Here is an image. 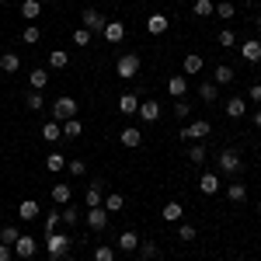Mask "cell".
<instances>
[{
    "mask_svg": "<svg viewBox=\"0 0 261 261\" xmlns=\"http://www.w3.org/2000/svg\"><path fill=\"white\" fill-rule=\"evenodd\" d=\"M0 4H7V0H0Z\"/></svg>",
    "mask_w": 261,
    "mask_h": 261,
    "instance_id": "6f0895ef",
    "label": "cell"
},
{
    "mask_svg": "<svg viewBox=\"0 0 261 261\" xmlns=\"http://www.w3.org/2000/svg\"><path fill=\"white\" fill-rule=\"evenodd\" d=\"M209 129H213V125H209V122L205 119H195V122H188V125H185V129H181L178 136L185 143H202L205 140V136H209Z\"/></svg>",
    "mask_w": 261,
    "mask_h": 261,
    "instance_id": "277c9868",
    "label": "cell"
},
{
    "mask_svg": "<svg viewBox=\"0 0 261 261\" xmlns=\"http://www.w3.org/2000/svg\"><path fill=\"white\" fill-rule=\"evenodd\" d=\"M192 11H195V18H209V14L216 11V4H213V0H195Z\"/></svg>",
    "mask_w": 261,
    "mask_h": 261,
    "instance_id": "8d00e7d4",
    "label": "cell"
},
{
    "mask_svg": "<svg viewBox=\"0 0 261 261\" xmlns=\"http://www.w3.org/2000/svg\"><path fill=\"white\" fill-rule=\"evenodd\" d=\"M226 199L237 202V205L247 202V185H244V181H230V185H226Z\"/></svg>",
    "mask_w": 261,
    "mask_h": 261,
    "instance_id": "ffe728a7",
    "label": "cell"
},
{
    "mask_svg": "<svg viewBox=\"0 0 261 261\" xmlns=\"http://www.w3.org/2000/svg\"><path fill=\"white\" fill-rule=\"evenodd\" d=\"M247 94H251V101H261V84H251V91H247Z\"/></svg>",
    "mask_w": 261,
    "mask_h": 261,
    "instance_id": "816d5d0a",
    "label": "cell"
},
{
    "mask_svg": "<svg viewBox=\"0 0 261 261\" xmlns=\"http://www.w3.org/2000/svg\"><path fill=\"white\" fill-rule=\"evenodd\" d=\"M220 174H213V171H209V174H202L199 178V192L202 195H216V192H220Z\"/></svg>",
    "mask_w": 261,
    "mask_h": 261,
    "instance_id": "2e32d148",
    "label": "cell"
},
{
    "mask_svg": "<svg viewBox=\"0 0 261 261\" xmlns=\"http://www.w3.org/2000/svg\"><path fill=\"white\" fill-rule=\"evenodd\" d=\"M81 133H84L81 115H77V119H66V122H63V140H77Z\"/></svg>",
    "mask_w": 261,
    "mask_h": 261,
    "instance_id": "4316f807",
    "label": "cell"
},
{
    "mask_svg": "<svg viewBox=\"0 0 261 261\" xmlns=\"http://www.w3.org/2000/svg\"><path fill=\"white\" fill-rule=\"evenodd\" d=\"M136 261H143V258H136Z\"/></svg>",
    "mask_w": 261,
    "mask_h": 261,
    "instance_id": "680465c9",
    "label": "cell"
},
{
    "mask_svg": "<svg viewBox=\"0 0 261 261\" xmlns=\"http://www.w3.org/2000/svg\"><path fill=\"white\" fill-rule=\"evenodd\" d=\"M167 24H171L167 14H150V18H146V32H150V35H164Z\"/></svg>",
    "mask_w": 261,
    "mask_h": 261,
    "instance_id": "44dd1931",
    "label": "cell"
},
{
    "mask_svg": "<svg viewBox=\"0 0 261 261\" xmlns=\"http://www.w3.org/2000/svg\"><path fill=\"white\" fill-rule=\"evenodd\" d=\"M254 129H261V108L254 112Z\"/></svg>",
    "mask_w": 261,
    "mask_h": 261,
    "instance_id": "f5cc1de1",
    "label": "cell"
},
{
    "mask_svg": "<svg viewBox=\"0 0 261 261\" xmlns=\"http://www.w3.org/2000/svg\"><path fill=\"white\" fill-rule=\"evenodd\" d=\"M167 94H171V98H185V94H188V81H185V77H171V81H167Z\"/></svg>",
    "mask_w": 261,
    "mask_h": 261,
    "instance_id": "4dcf8cb0",
    "label": "cell"
},
{
    "mask_svg": "<svg viewBox=\"0 0 261 261\" xmlns=\"http://www.w3.org/2000/svg\"><path fill=\"white\" fill-rule=\"evenodd\" d=\"M143 122H157L161 119V101H140V112H136Z\"/></svg>",
    "mask_w": 261,
    "mask_h": 261,
    "instance_id": "5bb4252c",
    "label": "cell"
},
{
    "mask_svg": "<svg viewBox=\"0 0 261 261\" xmlns=\"http://www.w3.org/2000/svg\"><path fill=\"white\" fill-rule=\"evenodd\" d=\"M70 66V53L66 49H53L49 53V70H66Z\"/></svg>",
    "mask_w": 261,
    "mask_h": 261,
    "instance_id": "d4e9b609",
    "label": "cell"
},
{
    "mask_svg": "<svg viewBox=\"0 0 261 261\" xmlns=\"http://www.w3.org/2000/svg\"><path fill=\"white\" fill-rule=\"evenodd\" d=\"M66 171H70L73 178H84V171H87V164H84V161H66Z\"/></svg>",
    "mask_w": 261,
    "mask_h": 261,
    "instance_id": "7dc6e473",
    "label": "cell"
},
{
    "mask_svg": "<svg viewBox=\"0 0 261 261\" xmlns=\"http://www.w3.org/2000/svg\"><path fill=\"white\" fill-rule=\"evenodd\" d=\"M21 233H18V226H0V244H14Z\"/></svg>",
    "mask_w": 261,
    "mask_h": 261,
    "instance_id": "7bdbcfd3",
    "label": "cell"
},
{
    "mask_svg": "<svg viewBox=\"0 0 261 261\" xmlns=\"http://www.w3.org/2000/svg\"><path fill=\"white\" fill-rule=\"evenodd\" d=\"M49 192H53V202H56V205H66V202L73 199V192H70V185H56V188H49Z\"/></svg>",
    "mask_w": 261,
    "mask_h": 261,
    "instance_id": "836d02e7",
    "label": "cell"
},
{
    "mask_svg": "<svg viewBox=\"0 0 261 261\" xmlns=\"http://www.w3.org/2000/svg\"><path fill=\"white\" fill-rule=\"evenodd\" d=\"M119 140H122V146H129V150H136V146L143 143V133L136 129V125H125V129L119 133Z\"/></svg>",
    "mask_w": 261,
    "mask_h": 261,
    "instance_id": "9a60e30c",
    "label": "cell"
},
{
    "mask_svg": "<svg viewBox=\"0 0 261 261\" xmlns=\"http://www.w3.org/2000/svg\"><path fill=\"white\" fill-rule=\"evenodd\" d=\"M42 108H45L42 94H39V91H32V94H28V112H42Z\"/></svg>",
    "mask_w": 261,
    "mask_h": 261,
    "instance_id": "bcb514c9",
    "label": "cell"
},
{
    "mask_svg": "<svg viewBox=\"0 0 261 261\" xmlns=\"http://www.w3.org/2000/svg\"><path fill=\"white\" fill-rule=\"evenodd\" d=\"M136 247H140V233H136V230H122L119 233V251L136 254Z\"/></svg>",
    "mask_w": 261,
    "mask_h": 261,
    "instance_id": "7c38bea8",
    "label": "cell"
},
{
    "mask_svg": "<svg viewBox=\"0 0 261 261\" xmlns=\"http://www.w3.org/2000/svg\"><path fill=\"white\" fill-rule=\"evenodd\" d=\"M161 216H164V223H181V216H185V209H181V202H167Z\"/></svg>",
    "mask_w": 261,
    "mask_h": 261,
    "instance_id": "1f68e13d",
    "label": "cell"
},
{
    "mask_svg": "<svg viewBox=\"0 0 261 261\" xmlns=\"http://www.w3.org/2000/svg\"><path fill=\"white\" fill-rule=\"evenodd\" d=\"M216 39H220V45H223V49H233V45H237V35H233L230 28H223V32L216 35Z\"/></svg>",
    "mask_w": 261,
    "mask_h": 261,
    "instance_id": "ee69618b",
    "label": "cell"
},
{
    "mask_svg": "<svg viewBox=\"0 0 261 261\" xmlns=\"http://www.w3.org/2000/svg\"><path fill=\"white\" fill-rule=\"evenodd\" d=\"M28 84H32V91H42V87L49 84V70H45V66H35V70L28 73Z\"/></svg>",
    "mask_w": 261,
    "mask_h": 261,
    "instance_id": "484cf974",
    "label": "cell"
},
{
    "mask_svg": "<svg viewBox=\"0 0 261 261\" xmlns=\"http://www.w3.org/2000/svg\"><path fill=\"white\" fill-rule=\"evenodd\" d=\"M119 112H122V115H136V112H140V98H136L133 91L122 94V98H119Z\"/></svg>",
    "mask_w": 261,
    "mask_h": 261,
    "instance_id": "603a6c76",
    "label": "cell"
},
{
    "mask_svg": "<svg viewBox=\"0 0 261 261\" xmlns=\"http://www.w3.org/2000/svg\"><path fill=\"white\" fill-rule=\"evenodd\" d=\"M60 261H77V258H73V254H66V258H60Z\"/></svg>",
    "mask_w": 261,
    "mask_h": 261,
    "instance_id": "11a10c76",
    "label": "cell"
},
{
    "mask_svg": "<svg viewBox=\"0 0 261 261\" xmlns=\"http://www.w3.org/2000/svg\"><path fill=\"white\" fill-rule=\"evenodd\" d=\"M42 140H45V143H53V146H56V143L63 140V125H60V122H53V119H49L45 125H42Z\"/></svg>",
    "mask_w": 261,
    "mask_h": 261,
    "instance_id": "ac0fdd59",
    "label": "cell"
},
{
    "mask_svg": "<svg viewBox=\"0 0 261 261\" xmlns=\"http://www.w3.org/2000/svg\"><path fill=\"white\" fill-rule=\"evenodd\" d=\"M81 21H84V28H87L91 35H94V32H105V24H108V18H105L101 11H94V7H87L81 14Z\"/></svg>",
    "mask_w": 261,
    "mask_h": 261,
    "instance_id": "52a82bcc",
    "label": "cell"
},
{
    "mask_svg": "<svg viewBox=\"0 0 261 261\" xmlns=\"http://www.w3.org/2000/svg\"><path fill=\"white\" fill-rule=\"evenodd\" d=\"M258 213H261V199H258Z\"/></svg>",
    "mask_w": 261,
    "mask_h": 261,
    "instance_id": "9f6ffc18",
    "label": "cell"
},
{
    "mask_svg": "<svg viewBox=\"0 0 261 261\" xmlns=\"http://www.w3.org/2000/svg\"><path fill=\"white\" fill-rule=\"evenodd\" d=\"M101 205L108 209V216H112V213H122V209H125V195H122V192H108Z\"/></svg>",
    "mask_w": 261,
    "mask_h": 261,
    "instance_id": "7402d4cb",
    "label": "cell"
},
{
    "mask_svg": "<svg viewBox=\"0 0 261 261\" xmlns=\"http://www.w3.org/2000/svg\"><path fill=\"white\" fill-rule=\"evenodd\" d=\"M254 28H258V32H261V14H258V18H254Z\"/></svg>",
    "mask_w": 261,
    "mask_h": 261,
    "instance_id": "db71d44e",
    "label": "cell"
},
{
    "mask_svg": "<svg viewBox=\"0 0 261 261\" xmlns=\"http://www.w3.org/2000/svg\"><path fill=\"white\" fill-rule=\"evenodd\" d=\"M223 112H226L230 119H244V115H247V101L244 98H226L223 101Z\"/></svg>",
    "mask_w": 261,
    "mask_h": 261,
    "instance_id": "8fae6325",
    "label": "cell"
},
{
    "mask_svg": "<svg viewBox=\"0 0 261 261\" xmlns=\"http://www.w3.org/2000/svg\"><path fill=\"white\" fill-rule=\"evenodd\" d=\"M213 14H216V18H223V21H230V18H233V14H237V7H233V4H230V0H220V4H216V11H213Z\"/></svg>",
    "mask_w": 261,
    "mask_h": 261,
    "instance_id": "74e56055",
    "label": "cell"
},
{
    "mask_svg": "<svg viewBox=\"0 0 261 261\" xmlns=\"http://www.w3.org/2000/svg\"><path fill=\"white\" fill-rule=\"evenodd\" d=\"M60 223H63V216H60V209H53L45 220H42V230L45 233H53V230H60Z\"/></svg>",
    "mask_w": 261,
    "mask_h": 261,
    "instance_id": "f35d334b",
    "label": "cell"
},
{
    "mask_svg": "<svg viewBox=\"0 0 261 261\" xmlns=\"http://www.w3.org/2000/svg\"><path fill=\"white\" fill-rule=\"evenodd\" d=\"M233 77H237V73H233V66H226V63H220V66L213 70V84H216V87H230Z\"/></svg>",
    "mask_w": 261,
    "mask_h": 261,
    "instance_id": "4fadbf2b",
    "label": "cell"
},
{
    "mask_svg": "<svg viewBox=\"0 0 261 261\" xmlns=\"http://www.w3.org/2000/svg\"><path fill=\"white\" fill-rule=\"evenodd\" d=\"M101 188H105V185H101V181H94V185L84 192V205H87V209H94V205H101V202H105V192H101Z\"/></svg>",
    "mask_w": 261,
    "mask_h": 261,
    "instance_id": "e0dca14e",
    "label": "cell"
},
{
    "mask_svg": "<svg viewBox=\"0 0 261 261\" xmlns=\"http://www.w3.org/2000/svg\"><path fill=\"white\" fill-rule=\"evenodd\" d=\"M220 174H241L244 171V161H241V153L237 150H220Z\"/></svg>",
    "mask_w": 261,
    "mask_h": 261,
    "instance_id": "5b68a950",
    "label": "cell"
},
{
    "mask_svg": "<svg viewBox=\"0 0 261 261\" xmlns=\"http://www.w3.org/2000/svg\"><path fill=\"white\" fill-rule=\"evenodd\" d=\"M18 220H24V223L39 220V202H35V199H24V202L18 205Z\"/></svg>",
    "mask_w": 261,
    "mask_h": 261,
    "instance_id": "d6986e66",
    "label": "cell"
},
{
    "mask_svg": "<svg viewBox=\"0 0 261 261\" xmlns=\"http://www.w3.org/2000/svg\"><path fill=\"white\" fill-rule=\"evenodd\" d=\"M94 261H115V251H112L108 244H98V247H94Z\"/></svg>",
    "mask_w": 261,
    "mask_h": 261,
    "instance_id": "b9f144b4",
    "label": "cell"
},
{
    "mask_svg": "<svg viewBox=\"0 0 261 261\" xmlns=\"http://www.w3.org/2000/svg\"><path fill=\"white\" fill-rule=\"evenodd\" d=\"M174 115H178V119H188V115H192V105H188L185 98H178V105H174Z\"/></svg>",
    "mask_w": 261,
    "mask_h": 261,
    "instance_id": "681fc988",
    "label": "cell"
},
{
    "mask_svg": "<svg viewBox=\"0 0 261 261\" xmlns=\"http://www.w3.org/2000/svg\"><path fill=\"white\" fill-rule=\"evenodd\" d=\"M60 216H63V223H66V226H77V220H81V209H77L73 202H66V205L60 209Z\"/></svg>",
    "mask_w": 261,
    "mask_h": 261,
    "instance_id": "e575fe53",
    "label": "cell"
},
{
    "mask_svg": "<svg viewBox=\"0 0 261 261\" xmlns=\"http://www.w3.org/2000/svg\"><path fill=\"white\" fill-rule=\"evenodd\" d=\"M101 35H105V42H112V45H119V42L125 39V24H122V21H108Z\"/></svg>",
    "mask_w": 261,
    "mask_h": 261,
    "instance_id": "30bf717a",
    "label": "cell"
},
{
    "mask_svg": "<svg viewBox=\"0 0 261 261\" xmlns=\"http://www.w3.org/2000/svg\"><path fill=\"white\" fill-rule=\"evenodd\" d=\"M87 226H91L94 233H101V230L108 226V209H105V205H94V209H87Z\"/></svg>",
    "mask_w": 261,
    "mask_h": 261,
    "instance_id": "9c48e42d",
    "label": "cell"
},
{
    "mask_svg": "<svg viewBox=\"0 0 261 261\" xmlns=\"http://www.w3.org/2000/svg\"><path fill=\"white\" fill-rule=\"evenodd\" d=\"M73 45H84V49H87V45H91V32H87V28H77V32H73Z\"/></svg>",
    "mask_w": 261,
    "mask_h": 261,
    "instance_id": "f6af8a7d",
    "label": "cell"
},
{
    "mask_svg": "<svg viewBox=\"0 0 261 261\" xmlns=\"http://www.w3.org/2000/svg\"><path fill=\"white\" fill-rule=\"evenodd\" d=\"M77 108H81V105L70 98V94H63V98H56L53 105H49V112H53V122H60V125H63L66 119H77Z\"/></svg>",
    "mask_w": 261,
    "mask_h": 261,
    "instance_id": "7a4b0ae2",
    "label": "cell"
},
{
    "mask_svg": "<svg viewBox=\"0 0 261 261\" xmlns=\"http://www.w3.org/2000/svg\"><path fill=\"white\" fill-rule=\"evenodd\" d=\"M136 251H140L143 261H153V258H157V244H153V241H140V247H136Z\"/></svg>",
    "mask_w": 261,
    "mask_h": 261,
    "instance_id": "ab89813d",
    "label": "cell"
},
{
    "mask_svg": "<svg viewBox=\"0 0 261 261\" xmlns=\"http://www.w3.org/2000/svg\"><path fill=\"white\" fill-rule=\"evenodd\" d=\"M188 161L195 164V167L205 161V146H202V143H192V146H188Z\"/></svg>",
    "mask_w": 261,
    "mask_h": 261,
    "instance_id": "60d3db41",
    "label": "cell"
},
{
    "mask_svg": "<svg viewBox=\"0 0 261 261\" xmlns=\"http://www.w3.org/2000/svg\"><path fill=\"white\" fill-rule=\"evenodd\" d=\"M21 14H24V21L32 24V21L42 14V0H21Z\"/></svg>",
    "mask_w": 261,
    "mask_h": 261,
    "instance_id": "83f0119b",
    "label": "cell"
},
{
    "mask_svg": "<svg viewBox=\"0 0 261 261\" xmlns=\"http://www.w3.org/2000/svg\"><path fill=\"white\" fill-rule=\"evenodd\" d=\"M237 53H241L244 63H261V42L258 39H244Z\"/></svg>",
    "mask_w": 261,
    "mask_h": 261,
    "instance_id": "ba28073f",
    "label": "cell"
},
{
    "mask_svg": "<svg viewBox=\"0 0 261 261\" xmlns=\"http://www.w3.org/2000/svg\"><path fill=\"white\" fill-rule=\"evenodd\" d=\"M11 251H14V258H32V254H35V251H39V241H35V237H32V233H21L18 241L11 244Z\"/></svg>",
    "mask_w": 261,
    "mask_h": 261,
    "instance_id": "8992f818",
    "label": "cell"
},
{
    "mask_svg": "<svg viewBox=\"0 0 261 261\" xmlns=\"http://www.w3.org/2000/svg\"><path fill=\"white\" fill-rule=\"evenodd\" d=\"M39 39H42V28H39V24H24L21 42H24V45H39Z\"/></svg>",
    "mask_w": 261,
    "mask_h": 261,
    "instance_id": "d590c367",
    "label": "cell"
},
{
    "mask_svg": "<svg viewBox=\"0 0 261 261\" xmlns=\"http://www.w3.org/2000/svg\"><path fill=\"white\" fill-rule=\"evenodd\" d=\"M181 66H185V77H195V73H202V56L199 53H188Z\"/></svg>",
    "mask_w": 261,
    "mask_h": 261,
    "instance_id": "f546056e",
    "label": "cell"
},
{
    "mask_svg": "<svg viewBox=\"0 0 261 261\" xmlns=\"http://www.w3.org/2000/svg\"><path fill=\"white\" fill-rule=\"evenodd\" d=\"M63 167H66V157H63L60 150H53V153L45 157V171H53V174H60Z\"/></svg>",
    "mask_w": 261,
    "mask_h": 261,
    "instance_id": "d6a6232c",
    "label": "cell"
},
{
    "mask_svg": "<svg viewBox=\"0 0 261 261\" xmlns=\"http://www.w3.org/2000/svg\"><path fill=\"white\" fill-rule=\"evenodd\" d=\"M14 258V251H11V244H0V261H11Z\"/></svg>",
    "mask_w": 261,
    "mask_h": 261,
    "instance_id": "f907efd6",
    "label": "cell"
},
{
    "mask_svg": "<svg viewBox=\"0 0 261 261\" xmlns=\"http://www.w3.org/2000/svg\"><path fill=\"white\" fill-rule=\"evenodd\" d=\"M70 244H73V237H70V233H60V230L45 233V254H49V261L66 258V254H70Z\"/></svg>",
    "mask_w": 261,
    "mask_h": 261,
    "instance_id": "6da1fadb",
    "label": "cell"
},
{
    "mask_svg": "<svg viewBox=\"0 0 261 261\" xmlns=\"http://www.w3.org/2000/svg\"><path fill=\"white\" fill-rule=\"evenodd\" d=\"M199 98L205 101V105H216V101H220V87H216V84H213V81L199 84Z\"/></svg>",
    "mask_w": 261,
    "mask_h": 261,
    "instance_id": "cb8c5ba5",
    "label": "cell"
},
{
    "mask_svg": "<svg viewBox=\"0 0 261 261\" xmlns=\"http://www.w3.org/2000/svg\"><path fill=\"white\" fill-rule=\"evenodd\" d=\"M0 70H4V73H18L21 70V56L18 53H4V56H0Z\"/></svg>",
    "mask_w": 261,
    "mask_h": 261,
    "instance_id": "f1b7e54d",
    "label": "cell"
},
{
    "mask_svg": "<svg viewBox=\"0 0 261 261\" xmlns=\"http://www.w3.org/2000/svg\"><path fill=\"white\" fill-rule=\"evenodd\" d=\"M115 73H119L122 81H133V77H140V53H122L119 63H115Z\"/></svg>",
    "mask_w": 261,
    "mask_h": 261,
    "instance_id": "3957f363",
    "label": "cell"
},
{
    "mask_svg": "<svg viewBox=\"0 0 261 261\" xmlns=\"http://www.w3.org/2000/svg\"><path fill=\"white\" fill-rule=\"evenodd\" d=\"M178 237H181V241H195V223H181Z\"/></svg>",
    "mask_w": 261,
    "mask_h": 261,
    "instance_id": "c3c4849f",
    "label": "cell"
}]
</instances>
